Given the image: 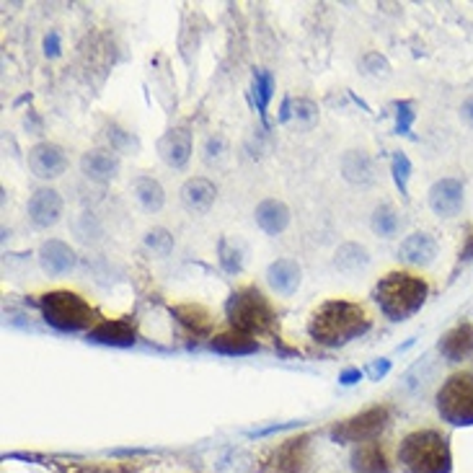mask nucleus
I'll list each match as a JSON object with an SVG mask.
<instances>
[{
	"instance_id": "1",
	"label": "nucleus",
	"mask_w": 473,
	"mask_h": 473,
	"mask_svg": "<svg viewBox=\"0 0 473 473\" xmlns=\"http://www.w3.org/2000/svg\"><path fill=\"white\" fill-rule=\"evenodd\" d=\"M373 318L360 303L349 300H326L308 318V336L318 347L336 349L360 339L370 332Z\"/></svg>"
},
{
	"instance_id": "2",
	"label": "nucleus",
	"mask_w": 473,
	"mask_h": 473,
	"mask_svg": "<svg viewBox=\"0 0 473 473\" xmlns=\"http://www.w3.org/2000/svg\"><path fill=\"white\" fill-rule=\"evenodd\" d=\"M427 295H429V284L422 277L409 274V272H388L375 284V293H373L380 314L386 315L388 321H394V324H401L416 311H422Z\"/></svg>"
},
{
	"instance_id": "3",
	"label": "nucleus",
	"mask_w": 473,
	"mask_h": 473,
	"mask_svg": "<svg viewBox=\"0 0 473 473\" xmlns=\"http://www.w3.org/2000/svg\"><path fill=\"white\" fill-rule=\"evenodd\" d=\"M398 463L406 473H450V442L440 429H414L398 445Z\"/></svg>"
},
{
	"instance_id": "4",
	"label": "nucleus",
	"mask_w": 473,
	"mask_h": 473,
	"mask_svg": "<svg viewBox=\"0 0 473 473\" xmlns=\"http://www.w3.org/2000/svg\"><path fill=\"white\" fill-rule=\"evenodd\" d=\"M225 315L233 332L249 334V336H262L272 334L277 326V311L269 303V298L253 284H246L236 293H231V298L225 303Z\"/></svg>"
},
{
	"instance_id": "5",
	"label": "nucleus",
	"mask_w": 473,
	"mask_h": 473,
	"mask_svg": "<svg viewBox=\"0 0 473 473\" xmlns=\"http://www.w3.org/2000/svg\"><path fill=\"white\" fill-rule=\"evenodd\" d=\"M39 311H42V318L45 324L57 329L63 334H78V332H91L96 324V308L88 303V300L73 293V290H52V293H45L39 298Z\"/></svg>"
},
{
	"instance_id": "6",
	"label": "nucleus",
	"mask_w": 473,
	"mask_h": 473,
	"mask_svg": "<svg viewBox=\"0 0 473 473\" xmlns=\"http://www.w3.org/2000/svg\"><path fill=\"white\" fill-rule=\"evenodd\" d=\"M442 422L453 427H473V373H453L435 396Z\"/></svg>"
},
{
	"instance_id": "7",
	"label": "nucleus",
	"mask_w": 473,
	"mask_h": 473,
	"mask_svg": "<svg viewBox=\"0 0 473 473\" xmlns=\"http://www.w3.org/2000/svg\"><path fill=\"white\" fill-rule=\"evenodd\" d=\"M388 409L386 406H370V409L360 411V414H355V416H349V419H342V422H336V425L329 429V435H332L334 442H339V445H347V442H357V445H363V442H370V440H378V435L388 427Z\"/></svg>"
},
{
	"instance_id": "8",
	"label": "nucleus",
	"mask_w": 473,
	"mask_h": 473,
	"mask_svg": "<svg viewBox=\"0 0 473 473\" xmlns=\"http://www.w3.org/2000/svg\"><path fill=\"white\" fill-rule=\"evenodd\" d=\"M308 435L290 437L283 445H277L267 458H264V471L267 473H300L305 460H308Z\"/></svg>"
},
{
	"instance_id": "9",
	"label": "nucleus",
	"mask_w": 473,
	"mask_h": 473,
	"mask_svg": "<svg viewBox=\"0 0 473 473\" xmlns=\"http://www.w3.org/2000/svg\"><path fill=\"white\" fill-rule=\"evenodd\" d=\"M26 163L36 179L49 181V179H60L67 171V153L57 142H36L26 156Z\"/></svg>"
},
{
	"instance_id": "10",
	"label": "nucleus",
	"mask_w": 473,
	"mask_h": 473,
	"mask_svg": "<svg viewBox=\"0 0 473 473\" xmlns=\"http://www.w3.org/2000/svg\"><path fill=\"white\" fill-rule=\"evenodd\" d=\"M63 197H60V191L52 190V187H42V190H36L29 197V202H26V215H29V221H32L34 228H52V225H57L60 218H63Z\"/></svg>"
},
{
	"instance_id": "11",
	"label": "nucleus",
	"mask_w": 473,
	"mask_h": 473,
	"mask_svg": "<svg viewBox=\"0 0 473 473\" xmlns=\"http://www.w3.org/2000/svg\"><path fill=\"white\" fill-rule=\"evenodd\" d=\"M88 342L101 347H135L138 329L129 318H107V321H98L88 332Z\"/></svg>"
},
{
	"instance_id": "12",
	"label": "nucleus",
	"mask_w": 473,
	"mask_h": 473,
	"mask_svg": "<svg viewBox=\"0 0 473 473\" xmlns=\"http://www.w3.org/2000/svg\"><path fill=\"white\" fill-rule=\"evenodd\" d=\"M466 202V190H463V181L460 179H440L432 184L429 190V207L435 215L440 218H456L458 212L463 210Z\"/></svg>"
},
{
	"instance_id": "13",
	"label": "nucleus",
	"mask_w": 473,
	"mask_h": 473,
	"mask_svg": "<svg viewBox=\"0 0 473 473\" xmlns=\"http://www.w3.org/2000/svg\"><path fill=\"white\" fill-rule=\"evenodd\" d=\"M158 156L163 158V163L171 166V169H184L191 158L190 127H171V129L158 140Z\"/></svg>"
},
{
	"instance_id": "14",
	"label": "nucleus",
	"mask_w": 473,
	"mask_h": 473,
	"mask_svg": "<svg viewBox=\"0 0 473 473\" xmlns=\"http://www.w3.org/2000/svg\"><path fill=\"white\" fill-rule=\"evenodd\" d=\"M76 264H78V256L65 241L49 238V241L42 243V249H39V267L45 269L49 277H63L67 272H73Z\"/></svg>"
},
{
	"instance_id": "15",
	"label": "nucleus",
	"mask_w": 473,
	"mask_h": 473,
	"mask_svg": "<svg viewBox=\"0 0 473 473\" xmlns=\"http://www.w3.org/2000/svg\"><path fill=\"white\" fill-rule=\"evenodd\" d=\"M437 241L425 233V231H416L401 241L398 246V259L409 267H429L435 259H437Z\"/></svg>"
},
{
	"instance_id": "16",
	"label": "nucleus",
	"mask_w": 473,
	"mask_h": 473,
	"mask_svg": "<svg viewBox=\"0 0 473 473\" xmlns=\"http://www.w3.org/2000/svg\"><path fill=\"white\" fill-rule=\"evenodd\" d=\"M80 171L96 184H109L111 179H117L119 174V158L114 156V150L94 148L80 158Z\"/></svg>"
},
{
	"instance_id": "17",
	"label": "nucleus",
	"mask_w": 473,
	"mask_h": 473,
	"mask_svg": "<svg viewBox=\"0 0 473 473\" xmlns=\"http://www.w3.org/2000/svg\"><path fill=\"white\" fill-rule=\"evenodd\" d=\"M267 283L277 295H295L303 283V269L295 259H277L267 267Z\"/></svg>"
},
{
	"instance_id": "18",
	"label": "nucleus",
	"mask_w": 473,
	"mask_h": 473,
	"mask_svg": "<svg viewBox=\"0 0 473 473\" xmlns=\"http://www.w3.org/2000/svg\"><path fill=\"white\" fill-rule=\"evenodd\" d=\"M349 466H352V473H394L388 456H386V447L378 440L357 445L352 450Z\"/></svg>"
},
{
	"instance_id": "19",
	"label": "nucleus",
	"mask_w": 473,
	"mask_h": 473,
	"mask_svg": "<svg viewBox=\"0 0 473 473\" xmlns=\"http://www.w3.org/2000/svg\"><path fill=\"white\" fill-rule=\"evenodd\" d=\"M437 349L447 363H463L473 357V324H458L442 336Z\"/></svg>"
},
{
	"instance_id": "20",
	"label": "nucleus",
	"mask_w": 473,
	"mask_h": 473,
	"mask_svg": "<svg viewBox=\"0 0 473 473\" xmlns=\"http://www.w3.org/2000/svg\"><path fill=\"white\" fill-rule=\"evenodd\" d=\"M179 194H181V202H184L187 210H191V212H207L210 207L215 205L218 190L205 176H191V179L184 181V187H181Z\"/></svg>"
},
{
	"instance_id": "21",
	"label": "nucleus",
	"mask_w": 473,
	"mask_h": 473,
	"mask_svg": "<svg viewBox=\"0 0 473 473\" xmlns=\"http://www.w3.org/2000/svg\"><path fill=\"white\" fill-rule=\"evenodd\" d=\"M256 225L267 233V236H280L290 225V207L280 200H264L253 210Z\"/></svg>"
},
{
	"instance_id": "22",
	"label": "nucleus",
	"mask_w": 473,
	"mask_h": 473,
	"mask_svg": "<svg viewBox=\"0 0 473 473\" xmlns=\"http://www.w3.org/2000/svg\"><path fill=\"white\" fill-rule=\"evenodd\" d=\"M171 315L176 321L194 336H210L212 326H215V318L207 311L205 305H197V303H184V305H174Z\"/></svg>"
},
{
	"instance_id": "23",
	"label": "nucleus",
	"mask_w": 473,
	"mask_h": 473,
	"mask_svg": "<svg viewBox=\"0 0 473 473\" xmlns=\"http://www.w3.org/2000/svg\"><path fill=\"white\" fill-rule=\"evenodd\" d=\"M339 166H342V176L347 179L349 184H355V187H367L375 179L373 158L367 156L365 150H347L342 156V160H339Z\"/></svg>"
},
{
	"instance_id": "24",
	"label": "nucleus",
	"mask_w": 473,
	"mask_h": 473,
	"mask_svg": "<svg viewBox=\"0 0 473 473\" xmlns=\"http://www.w3.org/2000/svg\"><path fill=\"white\" fill-rule=\"evenodd\" d=\"M210 349L218 352V355H228V357H246V355L259 352V342L253 336H249V334H241L231 329V332H222L218 336H212Z\"/></svg>"
},
{
	"instance_id": "25",
	"label": "nucleus",
	"mask_w": 473,
	"mask_h": 473,
	"mask_svg": "<svg viewBox=\"0 0 473 473\" xmlns=\"http://www.w3.org/2000/svg\"><path fill=\"white\" fill-rule=\"evenodd\" d=\"M132 191H135V200L140 202L145 212H160L166 205V191L153 176H138L132 181Z\"/></svg>"
},
{
	"instance_id": "26",
	"label": "nucleus",
	"mask_w": 473,
	"mask_h": 473,
	"mask_svg": "<svg viewBox=\"0 0 473 473\" xmlns=\"http://www.w3.org/2000/svg\"><path fill=\"white\" fill-rule=\"evenodd\" d=\"M370 264V253L360 243H342L334 253V267L342 274H357Z\"/></svg>"
},
{
	"instance_id": "27",
	"label": "nucleus",
	"mask_w": 473,
	"mask_h": 473,
	"mask_svg": "<svg viewBox=\"0 0 473 473\" xmlns=\"http://www.w3.org/2000/svg\"><path fill=\"white\" fill-rule=\"evenodd\" d=\"M370 228H373L375 236L391 238L398 233V228H401V218H398V212H396L391 205H378L375 210H373Z\"/></svg>"
},
{
	"instance_id": "28",
	"label": "nucleus",
	"mask_w": 473,
	"mask_h": 473,
	"mask_svg": "<svg viewBox=\"0 0 473 473\" xmlns=\"http://www.w3.org/2000/svg\"><path fill=\"white\" fill-rule=\"evenodd\" d=\"M274 94V76L269 70H259L253 76V96H256V107L262 111V117H267V107Z\"/></svg>"
},
{
	"instance_id": "29",
	"label": "nucleus",
	"mask_w": 473,
	"mask_h": 473,
	"mask_svg": "<svg viewBox=\"0 0 473 473\" xmlns=\"http://www.w3.org/2000/svg\"><path fill=\"white\" fill-rule=\"evenodd\" d=\"M391 174H394V181L398 191L404 197H409V179H411V160L404 150H396L391 156Z\"/></svg>"
},
{
	"instance_id": "30",
	"label": "nucleus",
	"mask_w": 473,
	"mask_h": 473,
	"mask_svg": "<svg viewBox=\"0 0 473 473\" xmlns=\"http://www.w3.org/2000/svg\"><path fill=\"white\" fill-rule=\"evenodd\" d=\"M145 246L158 256H169L174 252V236L166 228H153V231L145 233Z\"/></svg>"
},
{
	"instance_id": "31",
	"label": "nucleus",
	"mask_w": 473,
	"mask_h": 473,
	"mask_svg": "<svg viewBox=\"0 0 473 473\" xmlns=\"http://www.w3.org/2000/svg\"><path fill=\"white\" fill-rule=\"evenodd\" d=\"M107 138H109V145L114 153H129V150H138L140 148V142H138V138L132 132H127V129L117 125L109 127Z\"/></svg>"
},
{
	"instance_id": "32",
	"label": "nucleus",
	"mask_w": 473,
	"mask_h": 473,
	"mask_svg": "<svg viewBox=\"0 0 473 473\" xmlns=\"http://www.w3.org/2000/svg\"><path fill=\"white\" fill-rule=\"evenodd\" d=\"M290 117L295 119V125L308 129V127H314L318 122V107L308 98H298V101H293V114Z\"/></svg>"
},
{
	"instance_id": "33",
	"label": "nucleus",
	"mask_w": 473,
	"mask_h": 473,
	"mask_svg": "<svg viewBox=\"0 0 473 473\" xmlns=\"http://www.w3.org/2000/svg\"><path fill=\"white\" fill-rule=\"evenodd\" d=\"M414 107H411V101H398L396 104V132L398 135H409L411 132V125H414Z\"/></svg>"
},
{
	"instance_id": "34",
	"label": "nucleus",
	"mask_w": 473,
	"mask_h": 473,
	"mask_svg": "<svg viewBox=\"0 0 473 473\" xmlns=\"http://www.w3.org/2000/svg\"><path fill=\"white\" fill-rule=\"evenodd\" d=\"M228 153V142L222 135H210L205 140V163H221L222 158Z\"/></svg>"
},
{
	"instance_id": "35",
	"label": "nucleus",
	"mask_w": 473,
	"mask_h": 473,
	"mask_svg": "<svg viewBox=\"0 0 473 473\" xmlns=\"http://www.w3.org/2000/svg\"><path fill=\"white\" fill-rule=\"evenodd\" d=\"M221 264L225 272H231V274H236L241 272V252L238 249H231V243L222 238L221 241Z\"/></svg>"
},
{
	"instance_id": "36",
	"label": "nucleus",
	"mask_w": 473,
	"mask_h": 473,
	"mask_svg": "<svg viewBox=\"0 0 473 473\" xmlns=\"http://www.w3.org/2000/svg\"><path fill=\"white\" fill-rule=\"evenodd\" d=\"M363 70L367 76H388V63H386V57H380L378 52H367L363 57Z\"/></svg>"
},
{
	"instance_id": "37",
	"label": "nucleus",
	"mask_w": 473,
	"mask_h": 473,
	"mask_svg": "<svg viewBox=\"0 0 473 473\" xmlns=\"http://www.w3.org/2000/svg\"><path fill=\"white\" fill-rule=\"evenodd\" d=\"M388 373H391V360H386V357H380V360H375V363L367 367V375H370V380L386 378Z\"/></svg>"
},
{
	"instance_id": "38",
	"label": "nucleus",
	"mask_w": 473,
	"mask_h": 473,
	"mask_svg": "<svg viewBox=\"0 0 473 473\" xmlns=\"http://www.w3.org/2000/svg\"><path fill=\"white\" fill-rule=\"evenodd\" d=\"M45 55L47 57H60V52H63V45H60V34L57 32H49L47 36H45Z\"/></svg>"
},
{
	"instance_id": "39",
	"label": "nucleus",
	"mask_w": 473,
	"mask_h": 473,
	"mask_svg": "<svg viewBox=\"0 0 473 473\" xmlns=\"http://www.w3.org/2000/svg\"><path fill=\"white\" fill-rule=\"evenodd\" d=\"M363 380V370H357V367H347L342 375H339V383L342 386H355V383H360Z\"/></svg>"
},
{
	"instance_id": "40",
	"label": "nucleus",
	"mask_w": 473,
	"mask_h": 473,
	"mask_svg": "<svg viewBox=\"0 0 473 473\" xmlns=\"http://www.w3.org/2000/svg\"><path fill=\"white\" fill-rule=\"evenodd\" d=\"M460 117H463V122H466V125L473 127V96L463 101V107H460Z\"/></svg>"
}]
</instances>
